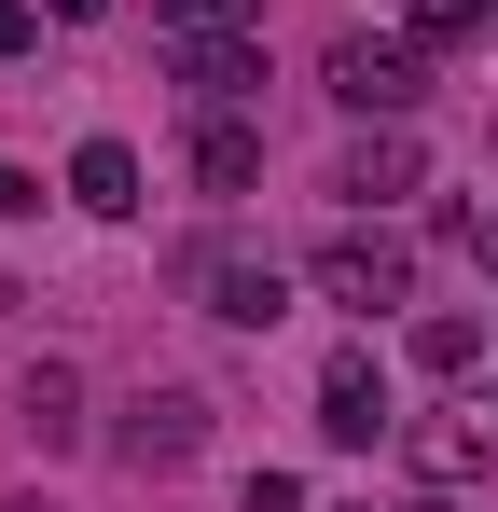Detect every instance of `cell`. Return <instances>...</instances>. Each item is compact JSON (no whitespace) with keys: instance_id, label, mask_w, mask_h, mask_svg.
Wrapping results in <instances>:
<instances>
[{"instance_id":"obj_1","label":"cell","mask_w":498,"mask_h":512,"mask_svg":"<svg viewBox=\"0 0 498 512\" xmlns=\"http://www.w3.org/2000/svg\"><path fill=\"white\" fill-rule=\"evenodd\" d=\"M166 291L194 319H222V333H277L291 319V263L263 250V236H180L166 250Z\"/></svg>"},{"instance_id":"obj_2","label":"cell","mask_w":498,"mask_h":512,"mask_svg":"<svg viewBox=\"0 0 498 512\" xmlns=\"http://www.w3.org/2000/svg\"><path fill=\"white\" fill-rule=\"evenodd\" d=\"M332 97H346L360 125H402L415 97H429V42H388V28H346V42H332Z\"/></svg>"},{"instance_id":"obj_3","label":"cell","mask_w":498,"mask_h":512,"mask_svg":"<svg viewBox=\"0 0 498 512\" xmlns=\"http://www.w3.org/2000/svg\"><path fill=\"white\" fill-rule=\"evenodd\" d=\"M111 457H125V471H194V457H208V388H139L125 429H111Z\"/></svg>"},{"instance_id":"obj_4","label":"cell","mask_w":498,"mask_h":512,"mask_svg":"<svg viewBox=\"0 0 498 512\" xmlns=\"http://www.w3.org/2000/svg\"><path fill=\"white\" fill-rule=\"evenodd\" d=\"M305 277H319L346 319H388V305H415V250H402V236H332Z\"/></svg>"},{"instance_id":"obj_5","label":"cell","mask_w":498,"mask_h":512,"mask_svg":"<svg viewBox=\"0 0 498 512\" xmlns=\"http://www.w3.org/2000/svg\"><path fill=\"white\" fill-rule=\"evenodd\" d=\"M388 360H374V346H332L319 360V443H346V457H360V443H388Z\"/></svg>"},{"instance_id":"obj_6","label":"cell","mask_w":498,"mask_h":512,"mask_svg":"<svg viewBox=\"0 0 498 512\" xmlns=\"http://www.w3.org/2000/svg\"><path fill=\"white\" fill-rule=\"evenodd\" d=\"M415 180H429L415 125H360V139H346V167H332V194H360V208H402Z\"/></svg>"},{"instance_id":"obj_7","label":"cell","mask_w":498,"mask_h":512,"mask_svg":"<svg viewBox=\"0 0 498 512\" xmlns=\"http://www.w3.org/2000/svg\"><path fill=\"white\" fill-rule=\"evenodd\" d=\"M402 457L429 471V485H471V471H498V416H485V402H457V416H415V429H402Z\"/></svg>"},{"instance_id":"obj_8","label":"cell","mask_w":498,"mask_h":512,"mask_svg":"<svg viewBox=\"0 0 498 512\" xmlns=\"http://www.w3.org/2000/svg\"><path fill=\"white\" fill-rule=\"evenodd\" d=\"M194 180L208 194H263V125L249 111H194Z\"/></svg>"},{"instance_id":"obj_9","label":"cell","mask_w":498,"mask_h":512,"mask_svg":"<svg viewBox=\"0 0 498 512\" xmlns=\"http://www.w3.org/2000/svg\"><path fill=\"white\" fill-rule=\"evenodd\" d=\"M70 208L83 222H139V153H125V139H83L70 153Z\"/></svg>"},{"instance_id":"obj_10","label":"cell","mask_w":498,"mask_h":512,"mask_svg":"<svg viewBox=\"0 0 498 512\" xmlns=\"http://www.w3.org/2000/svg\"><path fill=\"white\" fill-rule=\"evenodd\" d=\"M180 56V84H194V111H236L249 84H263V42H166Z\"/></svg>"},{"instance_id":"obj_11","label":"cell","mask_w":498,"mask_h":512,"mask_svg":"<svg viewBox=\"0 0 498 512\" xmlns=\"http://www.w3.org/2000/svg\"><path fill=\"white\" fill-rule=\"evenodd\" d=\"M153 28H166V42H249L263 0H153Z\"/></svg>"},{"instance_id":"obj_12","label":"cell","mask_w":498,"mask_h":512,"mask_svg":"<svg viewBox=\"0 0 498 512\" xmlns=\"http://www.w3.org/2000/svg\"><path fill=\"white\" fill-rule=\"evenodd\" d=\"M14 402H28V429H42V443H83V374H70V360H42Z\"/></svg>"},{"instance_id":"obj_13","label":"cell","mask_w":498,"mask_h":512,"mask_svg":"<svg viewBox=\"0 0 498 512\" xmlns=\"http://www.w3.org/2000/svg\"><path fill=\"white\" fill-rule=\"evenodd\" d=\"M498 28V0H415V42H429V56H457V42H485Z\"/></svg>"},{"instance_id":"obj_14","label":"cell","mask_w":498,"mask_h":512,"mask_svg":"<svg viewBox=\"0 0 498 512\" xmlns=\"http://www.w3.org/2000/svg\"><path fill=\"white\" fill-rule=\"evenodd\" d=\"M415 360H429V374H471V360H485V319H457V305L415 319Z\"/></svg>"},{"instance_id":"obj_15","label":"cell","mask_w":498,"mask_h":512,"mask_svg":"<svg viewBox=\"0 0 498 512\" xmlns=\"http://www.w3.org/2000/svg\"><path fill=\"white\" fill-rule=\"evenodd\" d=\"M236 512H305V485H291V471H249V499Z\"/></svg>"},{"instance_id":"obj_16","label":"cell","mask_w":498,"mask_h":512,"mask_svg":"<svg viewBox=\"0 0 498 512\" xmlns=\"http://www.w3.org/2000/svg\"><path fill=\"white\" fill-rule=\"evenodd\" d=\"M42 42V0H0V56H28Z\"/></svg>"},{"instance_id":"obj_17","label":"cell","mask_w":498,"mask_h":512,"mask_svg":"<svg viewBox=\"0 0 498 512\" xmlns=\"http://www.w3.org/2000/svg\"><path fill=\"white\" fill-rule=\"evenodd\" d=\"M0 222H42V180L28 167H0Z\"/></svg>"},{"instance_id":"obj_18","label":"cell","mask_w":498,"mask_h":512,"mask_svg":"<svg viewBox=\"0 0 498 512\" xmlns=\"http://www.w3.org/2000/svg\"><path fill=\"white\" fill-rule=\"evenodd\" d=\"M471 250H485V277H498V222H485V236H471Z\"/></svg>"},{"instance_id":"obj_19","label":"cell","mask_w":498,"mask_h":512,"mask_svg":"<svg viewBox=\"0 0 498 512\" xmlns=\"http://www.w3.org/2000/svg\"><path fill=\"white\" fill-rule=\"evenodd\" d=\"M402 512H443V485H429V499H402Z\"/></svg>"},{"instance_id":"obj_20","label":"cell","mask_w":498,"mask_h":512,"mask_svg":"<svg viewBox=\"0 0 498 512\" xmlns=\"http://www.w3.org/2000/svg\"><path fill=\"white\" fill-rule=\"evenodd\" d=\"M0 512H56V499H0Z\"/></svg>"},{"instance_id":"obj_21","label":"cell","mask_w":498,"mask_h":512,"mask_svg":"<svg viewBox=\"0 0 498 512\" xmlns=\"http://www.w3.org/2000/svg\"><path fill=\"white\" fill-rule=\"evenodd\" d=\"M0 305H14V277H0Z\"/></svg>"}]
</instances>
